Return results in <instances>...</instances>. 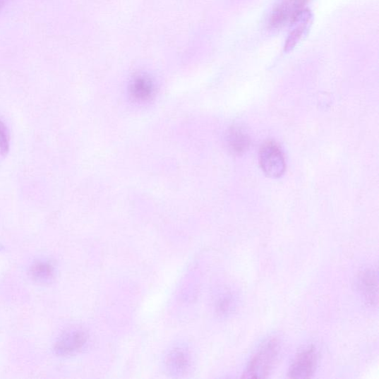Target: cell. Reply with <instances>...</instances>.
Returning a JSON list of instances; mask_svg holds the SVG:
<instances>
[{
    "mask_svg": "<svg viewBox=\"0 0 379 379\" xmlns=\"http://www.w3.org/2000/svg\"><path fill=\"white\" fill-rule=\"evenodd\" d=\"M279 353V344L272 339L263 345L260 350L251 360L242 378H266L275 368Z\"/></svg>",
    "mask_w": 379,
    "mask_h": 379,
    "instance_id": "obj_1",
    "label": "cell"
},
{
    "mask_svg": "<svg viewBox=\"0 0 379 379\" xmlns=\"http://www.w3.org/2000/svg\"><path fill=\"white\" fill-rule=\"evenodd\" d=\"M308 0H282L270 14V26L276 28L294 24L308 10Z\"/></svg>",
    "mask_w": 379,
    "mask_h": 379,
    "instance_id": "obj_2",
    "label": "cell"
},
{
    "mask_svg": "<svg viewBox=\"0 0 379 379\" xmlns=\"http://www.w3.org/2000/svg\"><path fill=\"white\" fill-rule=\"evenodd\" d=\"M260 162L265 174L271 178L283 175L286 164L280 147L275 142L265 143L260 150Z\"/></svg>",
    "mask_w": 379,
    "mask_h": 379,
    "instance_id": "obj_3",
    "label": "cell"
},
{
    "mask_svg": "<svg viewBox=\"0 0 379 379\" xmlns=\"http://www.w3.org/2000/svg\"><path fill=\"white\" fill-rule=\"evenodd\" d=\"M317 363V354L314 347H309L299 354L290 368L289 377L307 378L314 373Z\"/></svg>",
    "mask_w": 379,
    "mask_h": 379,
    "instance_id": "obj_4",
    "label": "cell"
},
{
    "mask_svg": "<svg viewBox=\"0 0 379 379\" xmlns=\"http://www.w3.org/2000/svg\"><path fill=\"white\" fill-rule=\"evenodd\" d=\"M87 340L85 333L81 330H73L65 335L58 342L56 351L61 355H71L78 352Z\"/></svg>",
    "mask_w": 379,
    "mask_h": 379,
    "instance_id": "obj_5",
    "label": "cell"
},
{
    "mask_svg": "<svg viewBox=\"0 0 379 379\" xmlns=\"http://www.w3.org/2000/svg\"><path fill=\"white\" fill-rule=\"evenodd\" d=\"M226 141L231 152L236 156L244 155L250 146L248 136L240 128H232L227 134Z\"/></svg>",
    "mask_w": 379,
    "mask_h": 379,
    "instance_id": "obj_6",
    "label": "cell"
},
{
    "mask_svg": "<svg viewBox=\"0 0 379 379\" xmlns=\"http://www.w3.org/2000/svg\"><path fill=\"white\" fill-rule=\"evenodd\" d=\"M359 288L363 296L372 305L378 301V280L373 270L361 272L359 282Z\"/></svg>",
    "mask_w": 379,
    "mask_h": 379,
    "instance_id": "obj_7",
    "label": "cell"
},
{
    "mask_svg": "<svg viewBox=\"0 0 379 379\" xmlns=\"http://www.w3.org/2000/svg\"><path fill=\"white\" fill-rule=\"evenodd\" d=\"M131 94L136 100H148L155 94L154 84L145 77L136 78L131 85Z\"/></svg>",
    "mask_w": 379,
    "mask_h": 379,
    "instance_id": "obj_8",
    "label": "cell"
},
{
    "mask_svg": "<svg viewBox=\"0 0 379 379\" xmlns=\"http://www.w3.org/2000/svg\"><path fill=\"white\" fill-rule=\"evenodd\" d=\"M311 18V13L307 10L299 20H297L298 25L293 30L289 37H288L284 49L286 52L291 51L296 47V44L300 41L302 36L304 35L307 31L308 25Z\"/></svg>",
    "mask_w": 379,
    "mask_h": 379,
    "instance_id": "obj_9",
    "label": "cell"
},
{
    "mask_svg": "<svg viewBox=\"0 0 379 379\" xmlns=\"http://www.w3.org/2000/svg\"><path fill=\"white\" fill-rule=\"evenodd\" d=\"M190 363V357L186 352L180 349H176L167 358V365L175 373H181L186 371Z\"/></svg>",
    "mask_w": 379,
    "mask_h": 379,
    "instance_id": "obj_10",
    "label": "cell"
},
{
    "mask_svg": "<svg viewBox=\"0 0 379 379\" xmlns=\"http://www.w3.org/2000/svg\"><path fill=\"white\" fill-rule=\"evenodd\" d=\"M32 274L38 281L48 282L54 277V268L49 263H39L32 267Z\"/></svg>",
    "mask_w": 379,
    "mask_h": 379,
    "instance_id": "obj_11",
    "label": "cell"
},
{
    "mask_svg": "<svg viewBox=\"0 0 379 379\" xmlns=\"http://www.w3.org/2000/svg\"><path fill=\"white\" fill-rule=\"evenodd\" d=\"M9 146V131L5 124L0 120V157H4L8 153Z\"/></svg>",
    "mask_w": 379,
    "mask_h": 379,
    "instance_id": "obj_12",
    "label": "cell"
},
{
    "mask_svg": "<svg viewBox=\"0 0 379 379\" xmlns=\"http://www.w3.org/2000/svg\"><path fill=\"white\" fill-rule=\"evenodd\" d=\"M6 0H0V11H1L2 8L4 6Z\"/></svg>",
    "mask_w": 379,
    "mask_h": 379,
    "instance_id": "obj_13",
    "label": "cell"
}]
</instances>
